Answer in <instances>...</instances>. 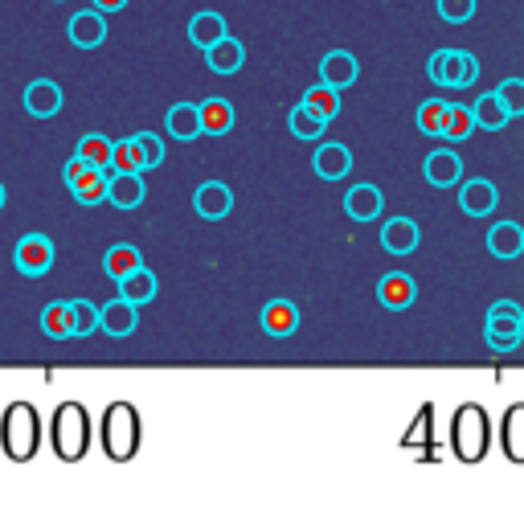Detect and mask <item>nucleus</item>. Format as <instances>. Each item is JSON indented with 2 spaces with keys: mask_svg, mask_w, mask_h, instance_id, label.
I'll use <instances>...</instances> for the list:
<instances>
[{
  "mask_svg": "<svg viewBox=\"0 0 524 512\" xmlns=\"http://www.w3.org/2000/svg\"><path fill=\"white\" fill-rule=\"evenodd\" d=\"M99 439H103V451L111 463H131L140 455V443H144V422H140V410L131 402H111L103 410V426H99Z\"/></svg>",
  "mask_w": 524,
  "mask_h": 512,
  "instance_id": "1",
  "label": "nucleus"
},
{
  "mask_svg": "<svg viewBox=\"0 0 524 512\" xmlns=\"http://www.w3.org/2000/svg\"><path fill=\"white\" fill-rule=\"evenodd\" d=\"M451 451L459 463H484L488 451H492V422H488V410L479 402H467L455 410L451 418Z\"/></svg>",
  "mask_w": 524,
  "mask_h": 512,
  "instance_id": "2",
  "label": "nucleus"
},
{
  "mask_svg": "<svg viewBox=\"0 0 524 512\" xmlns=\"http://www.w3.org/2000/svg\"><path fill=\"white\" fill-rule=\"evenodd\" d=\"M50 447L62 463H78L91 451V414L82 402H62L50 418Z\"/></svg>",
  "mask_w": 524,
  "mask_h": 512,
  "instance_id": "3",
  "label": "nucleus"
},
{
  "mask_svg": "<svg viewBox=\"0 0 524 512\" xmlns=\"http://www.w3.org/2000/svg\"><path fill=\"white\" fill-rule=\"evenodd\" d=\"M0 447L13 463H29L41 451V414L29 402H13L0 418Z\"/></svg>",
  "mask_w": 524,
  "mask_h": 512,
  "instance_id": "4",
  "label": "nucleus"
},
{
  "mask_svg": "<svg viewBox=\"0 0 524 512\" xmlns=\"http://www.w3.org/2000/svg\"><path fill=\"white\" fill-rule=\"evenodd\" d=\"M484 345L492 353H516L524 345V308L516 300H500L484 316Z\"/></svg>",
  "mask_w": 524,
  "mask_h": 512,
  "instance_id": "5",
  "label": "nucleus"
},
{
  "mask_svg": "<svg viewBox=\"0 0 524 512\" xmlns=\"http://www.w3.org/2000/svg\"><path fill=\"white\" fill-rule=\"evenodd\" d=\"M426 74H430V82H439L443 91H467L479 82V58L467 50H439V54H430Z\"/></svg>",
  "mask_w": 524,
  "mask_h": 512,
  "instance_id": "6",
  "label": "nucleus"
},
{
  "mask_svg": "<svg viewBox=\"0 0 524 512\" xmlns=\"http://www.w3.org/2000/svg\"><path fill=\"white\" fill-rule=\"evenodd\" d=\"M62 177H66V189L74 193L78 205H103L107 201V185H111V168H95V164H86L78 152L66 160L62 168Z\"/></svg>",
  "mask_w": 524,
  "mask_h": 512,
  "instance_id": "7",
  "label": "nucleus"
},
{
  "mask_svg": "<svg viewBox=\"0 0 524 512\" xmlns=\"http://www.w3.org/2000/svg\"><path fill=\"white\" fill-rule=\"evenodd\" d=\"M13 263L25 279H41V275H50L54 267V242L46 234H25L13 250Z\"/></svg>",
  "mask_w": 524,
  "mask_h": 512,
  "instance_id": "8",
  "label": "nucleus"
},
{
  "mask_svg": "<svg viewBox=\"0 0 524 512\" xmlns=\"http://www.w3.org/2000/svg\"><path fill=\"white\" fill-rule=\"evenodd\" d=\"M422 177L426 185L434 189H455L459 177H463V156L455 148H434L426 160H422Z\"/></svg>",
  "mask_w": 524,
  "mask_h": 512,
  "instance_id": "9",
  "label": "nucleus"
},
{
  "mask_svg": "<svg viewBox=\"0 0 524 512\" xmlns=\"http://www.w3.org/2000/svg\"><path fill=\"white\" fill-rule=\"evenodd\" d=\"M193 209H197V218H205V222H222V218H230V209H234V189L222 185V181H205L193 193Z\"/></svg>",
  "mask_w": 524,
  "mask_h": 512,
  "instance_id": "10",
  "label": "nucleus"
},
{
  "mask_svg": "<svg viewBox=\"0 0 524 512\" xmlns=\"http://www.w3.org/2000/svg\"><path fill=\"white\" fill-rule=\"evenodd\" d=\"M66 33H70V46H78V50H99L103 41H107V17H103L99 9L74 13Z\"/></svg>",
  "mask_w": 524,
  "mask_h": 512,
  "instance_id": "11",
  "label": "nucleus"
},
{
  "mask_svg": "<svg viewBox=\"0 0 524 512\" xmlns=\"http://www.w3.org/2000/svg\"><path fill=\"white\" fill-rule=\"evenodd\" d=\"M414 295H418V283H414L410 275H402V271H389V275H381V283H377V300H381V308H389V312H406V308L414 304Z\"/></svg>",
  "mask_w": 524,
  "mask_h": 512,
  "instance_id": "12",
  "label": "nucleus"
},
{
  "mask_svg": "<svg viewBox=\"0 0 524 512\" xmlns=\"http://www.w3.org/2000/svg\"><path fill=\"white\" fill-rule=\"evenodd\" d=\"M357 74H361V62L348 50H332V54L320 58V82H324V87L344 91V87H353V82H357Z\"/></svg>",
  "mask_w": 524,
  "mask_h": 512,
  "instance_id": "13",
  "label": "nucleus"
},
{
  "mask_svg": "<svg viewBox=\"0 0 524 512\" xmlns=\"http://www.w3.org/2000/svg\"><path fill=\"white\" fill-rule=\"evenodd\" d=\"M484 242H488L492 259L512 263V259H520V254H524V226H520V222H496Z\"/></svg>",
  "mask_w": 524,
  "mask_h": 512,
  "instance_id": "14",
  "label": "nucleus"
},
{
  "mask_svg": "<svg viewBox=\"0 0 524 512\" xmlns=\"http://www.w3.org/2000/svg\"><path fill=\"white\" fill-rule=\"evenodd\" d=\"M500 451L508 463H524V402L508 406L504 418H500Z\"/></svg>",
  "mask_w": 524,
  "mask_h": 512,
  "instance_id": "15",
  "label": "nucleus"
},
{
  "mask_svg": "<svg viewBox=\"0 0 524 512\" xmlns=\"http://www.w3.org/2000/svg\"><path fill=\"white\" fill-rule=\"evenodd\" d=\"M25 111L33 119H54L62 111V87H58V82H50V78L29 82V87H25Z\"/></svg>",
  "mask_w": 524,
  "mask_h": 512,
  "instance_id": "16",
  "label": "nucleus"
},
{
  "mask_svg": "<svg viewBox=\"0 0 524 512\" xmlns=\"http://www.w3.org/2000/svg\"><path fill=\"white\" fill-rule=\"evenodd\" d=\"M148 197V185H144V173H111V185H107V201L115 209H140Z\"/></svg>",
  "mask_w": 524,
  "mask_h": 512,
  "instance_id": "17",
  "label": "nucleus"
},
{
  "mask_svg": "<svg viewBox=\"0 0 524 512\" xmlns=\"http://www.w3.org/2000/svg\"><path fill=\"white\" fill-rule=\"evenodd\" d=\"M99 328H103L107 336H131V332L140 328V308L127 304L123 295H119V300H111V304L99 308Z\"/></svg>",
  "mask_w": 524,
  "mask_h": 512,
  "instance_id": "18",
  "label": "nucleus"
},
{
  "mask_svg": "<svg viewBox=\"0 0 524 512\" xmlns=\"http://www.w3.org/2000/svg\"><path fill=\"white\" fill-rule=\"evenodd\" d=\"M500 205V189L492 181H467L459 189V209L467 218H488V213Z\"/></svg>",
  "mask_w": 524,
  "mask_h": 512,
  "instance_id": "19",
  "label": "nucleus"
},
{
  "mask_svg": "<svg viewBox=\"0 0 524 512\" xmlns=\"http://www.w3.org/2000/svg\"><path fill=\"white\" fill-rule=\"evenodd\" d=\"M381 209H385V197H381L377 185H357V189H348V197H344V213L353 222H377Z\"/></svg>",
  "mask_w": 524,
  "mask_h": 512,
  "instance_id": "20",
  "label": "nucleus"
},
{
  "mask_svg": "<svg viewBox=\"0 0 524 512\" xmlns=\"http://www.w3.org/2000/svg\"><path fill=\"white\" fill-rule=\"evenodd\" d=\"M312 168L320 181H340V177H348V168H353V152L344 144H320L312 156Z\"/></svg>",
  "mask_w": 524,
  "mask_h": 512,
  "instance_id": "21",
  "label": "nucleus"
},
{
  "mask_svg": "<svg viewBox=\"0 0 524 512\" xmlns=\"http://www.w3.org/2000/svg\"><path fill=\"white\" fill-rule=\"evenodd\" d=\"M205 66L213 74H238L246 66V46H242V41H234V37H222L217 46L205 50Z\"/></svg>",
  "mask_w": 524,
  "mask_h": 512,
  "instance_id": "22",
  "label": "nucleus"
},
{
  "mask_svg": "<svg viewBox=\"0 0 524 512\" xmlns=\"http://www.w3.org/2000/svg\"><path fill=\"white\" fill-rule=\"evenodd\" d=\"M258 324H262V332H267V336H295V328H299V308H295L291 300H271L267 308H262Z\"/></svg>",
  "mask_w": 524,
  "mask_h": 512,
  "instance_id": "23",
  "label": "nucleus"
},
{
  "mask_svg": "<svg viewBox=\"0 0 524 512\" xmlns=\"http://www.w3.org/2000/svg\"><path fill=\"white\" fill-rule=\"evenodd\" d=\"M222 37H230V29H226V17L222 13H197L193 21H189V41L197 50H209V46H217Z\"/></svg>",
  "mask_w": 524,
  "mask_h": 512,
  "instance_id": "24",
  "label": "nucleus"
},
{
  "mask_svg": "<svg viewBox=\"0 0 524 512\" xmlns=\"http://www.w3.org/2000/svg\"><path fill=\"white\" fill-rule=\"evenodd\" d=\"M197 107H201V132H205V136H226V132H234L238 115H234V107H230L226 99H205V103H197Z\"/></svg>",
  "mask_w": 524,
  "mask_h": 512,
  "instance_id": "25",
  "label": "nucleus"
},
{
  "mask_svg": "<svg viewBox=\"0 0 524 512\" xmlns=\"http://www.w3.org/2000/svg\"><path fill=\"white\" fill-rule=\"evenodd\" d=\"M381 246L389 254H414L418 250V226L410 218H393L381 226Z\"/></svg>",
  "mask_w": 524,
  "mask_h": 512,
  "instance_id": "26",
  "label": "nucleus"
},
{
  "mask_svg": "<svg viewBox=\"0 0 524 512\" xmlns=\"http://www.w3.org/2000/svg\"><path fill=\"white\" fill-rule=\"evenodd\" d=\"M471 111H475V127H484V132H504V127L512 123V115H508V107L500 103V95H496V91L479 95Z\"/></svg>",
  "mask_w": 524,
  "mask_h": 512,
  "instance_id": "27",
  "label": "nucleus"
},
{
  "mask_svg": "<svg viewBox=\"0 0 524 512\" xmlns=\"http://www.w3.org/2000/svg\"><path fill=\"white\" fill-rule=\"evenodd\" d=\"M168 136L172 140H197L201 132V107L197 103H177L168 111Z\"/></svg>",
  "mask_w": 524,
  "mask_h": 512,
  "instance_id": "28",
  "label": "nucleus"
},
{
  "mask_svg": "<svg viewBox=\"0 0 524 512\" xmlns=\"http://www.w3.org/2000/svg\"><path fill=\"white\" fill-rule=\"evenodd\" d=\"M119 295H123L127 304H136V308L152 304V300H156V275H152L148 267H140V271H131L127 279H119Z\"/></svg>",
  "mask_w": 524,
  "mask_h": 512,
  "instance_id": "29",
  "label": "nucleus"
},
{
  "mask_svg": "<svg viewBox=\"0 0 524 512\" xmlns=\"http://www.w3.org/2000/svg\"><path fill=\"white\" fill-rule=\"evenodd\" d=\"M144 267V259H140V250L136 246H111L107 254H103V271H107V279H127L131 271H140Z\"/></svg>",
  "mask_w": 524,
  "mask_h": 512,
  "instance_id": "30",
  "label": "nucleus"
},
{
  "mask_svg": "<svg viewBox=\"0 0 524 512\" xmlns=\"http://www.w3.org/2000/svg\"><path fill=\"white\" fill-rule=\"evenodd\" d=\"M111 173H148V160H144V148L136 136H127L115 144V156H111Z\"/></svg>",
  "mask_w": 524,
  "mask_h": 512,
  "instance_id": "31",
  "label": "nucleus"
},
{
  "mask_svg": "<svg viewBox=\"0 0 524 512\" xmlns=\"http://www.w3.org/2000/svg\"><path fill=\"white\" fill-rule=\"evenodd\" d=\"M287 127H291V136L295 140H320L324 136V127H328V119H320L312 107H291V115H287Z\"/></svg>",
  "mask_w": 524,
  "mask_h": 512,
  "instance_id": "32",
  "label": "nucleus"
},
{
  "mask_svg": "<svg viewBox=\"0 0 524 512\" xmlns=\"http://www.w3.org/2000/svg\"><path fill=\"white\" fill-rule=\"evenodd\" d=\"M41 332L54 336V340H66L74 336V312H70V300H58L41 312Z\"/></svg>",
  "mask_w": 524,
  "mask_h": 512,
  "instance_id": "33",
  "label": "nucleus"
},
{
  "mask_svg": "<svg viewBox=\"0 0 524 512\" xmlns=\"http://www.w3.org/2000/svg\"><path fill=\"white\" fill-rule=\"evenodd\" d=\"M447 115H451V103L447 99H426L418 107V132L422 136H443L447 132Z\"/></svg>",
  "mask_w": 524,
  "mask_h": 512,
  "instance_id": "34",
  "label": "nucleus"
},
{
  "mask_svg": "<svg viewBox=\"0 0 524 512\" xmlns=\"http://www.w3.org/2000/svg\"><path fill=\"white\" fill-rule=\"evenodd\" d=\"M303 107H312L320 119L332 123V119L340 115V91H336V87H324V82H316V87L303 95Z\"/></svg>",
  "mask_w": 524,
  "mask_h": 512,
  "instance_id": "35",
  "label": "nucleus"
},
{
  "mask_svg": "<svg viewBox=\"0 0 524 512\" xmlns=\"http://www.w3.org/2000/svg\"><path fill=\"white\" fill-rule=\"evenodd\" d=\"M78 156L95 168H111V156H115V144L107 136H82L78 140Z\"/></svg>",
  "mask_w": 524,
  "mask_h": 512,
  "instance_id": "36",
  "label": "nucleus"
},
{
  "mask_svg": "<svg viewBox=\"0 0 524 512\" xmlns=\"http://www.w3.org/2000/svg\"><path fill=\"white\" fill-rule=\"evenodd\" d=\"M471 132H475V111H471V107H459V103H451V115H447V132H443V140H455V144H463Z\"/></svg>",
  "mask_w": 524,
  "mask_h": 512,
  "instance_id": "37",
  "label": "nucleus"
},
{
  "mask_svg": "<svg viewBox=\"0 0 524 512\" xmlns=\"http://www.w3.org/2000/svg\"><path fill=\"white\" fill-rule=\"evenodd\" d=\"M70 312H74V336L99 332V308L91 300H70Z\"/></svg>",
  "mask_w": 524,
  "mask_h": 512,
  "instance_id": "38",
  "label": "nucleus"
},
{
  "mask_svg": "<svg viewBox=\"0 0 524 512\" xmlns=\"http://www.w3.org/2000/svg\"><path fill=\"white\" fill-rule=\"evenodd\" d=\"M496 95H500V103L508 107V115H512V119H520V115H524V78H504L500 87H496Z\"/></svg>",
  "mask_w": 524,
  "mask_h": 512,
  "instance_id": "39",
  "label": "nucleus"
},
{
  "mask_svg": "<svg viewBox=\"0 0 524 512\" xmlns=\"http://www.w3.org/2000/svg\"><path fill=\"white\" fill-rule=\"evenodd\" d=\"M439 17L447 25H467L475 17V0H439Z\"/></svg>",
  "mask_w": 524,
  "mask_h": 512,
  "instance_id": "40",
  "label": "nucleus"
},
{
  "mask_svg": "<svg viewBox=\"0 0 524 512\" xmlns=\"http://www.w3.org/2000/svg\"><path fill=\"white\" fill-rule=\"evenodd\" d=\"M136 140H140V148H144L148 168H160V164H164V144H160V136H156V132H140Z\"/></svg>",
  "mask_w": 524,
  "mask_h": 512,
  "instance_id": "41",
  "label": "nucleus"
},
{
  "mask_svg": "<svg viewBox=\"0 0 524 512\" xmlns=\"http://www.w3.org/2000/svg\"><path fill=\"white\" fill-rule=\"evenodd\" d=\"M91 5H95L99 13H119V9L127 5V0H91Z\"/></svg>",
  "mask_w": 524,
  "mask_h": 512,
  "instance_id": "42",
  "label": "nucleus"
},
{
  "mask_svg": "<svg viewBox=\"0 0 524 512\" xmlns=\"http://www.w3.org/2000/svg\"><path fill=\"white\" fill-rule=\"evenodd\" d=\"M5 197H9V193H5V185H0V209H5Z\"/></svg>",
  "mask_w": 524,
  "mask_h": 512,
  "instance_id": "43",
  "label": "nucleus"
}]
</instances>
